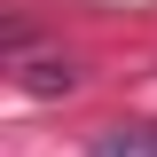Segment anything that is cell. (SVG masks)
<instances>
[{"mask_svg":"<svg viewBox=\"0 0 157 157\" xmlns=\"http://www.w3.org/2000/svg\"><path fill=\"white\" fill-rule=\"evenodd\" d=\"M71 86H78V71H71V63H55V55L24 63V94H71Z\"/></svg>","mask_w":157,"mask_h":157,"instance_id":"2","label":"cell"},{"mask_svg":"<svg viewBox=\"0 0 157 157\" xmlns=\"http://www.w3.org/2000/svg\"><path fill=\"white\" fill-rule=\"evenodd\" d=\"M86 157H157V126H110V134H94Z\"/></svg>","mask_w":157,"mask_h":157,"instance_id":"1","label":"cell"}]
</instances>
